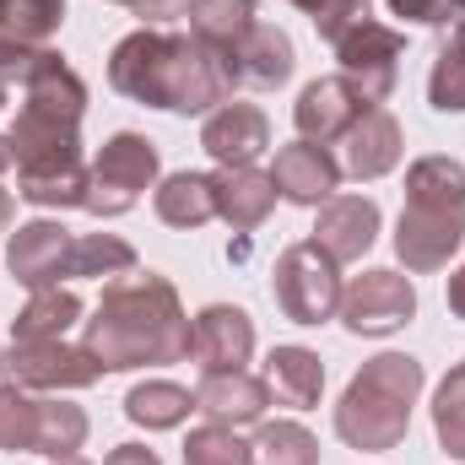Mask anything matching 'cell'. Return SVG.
I'll return each mask as SVG.
<instances>
[{
	"instance_id": "3",
	"label": "cell",
	"mask_w": 465,
	"mask_h": 465,
	"mask_svg": "<svg viewBox=\"0 0 465 465\" xmlns=\"http://www.w3.org/2000/svg\"><path fill=\"white\" fill-rule=\"evenodd\" d=\"M428 373L406 351H379L347 379L336 401V439L362 455H384L411 433V406L422 395Z\"/></svg>"
},
{
	"instance_id": "34",
	"label": "cell",
	"mask_w": 465,
	"mask_h": 465,
	"mask_svg": "<svg viewBox=\"0 0 465 465\" xmlns=\"http://www.w3.org/2000/svg\"><path fill=\"white\" fill-rule=\"evenodd\" d=\"M390 5V16H401V22H417V27H460L465 22V0H384Z\"/></svg>"
},
{
	"instance_id": "25",
	"label": "cell",
	"mask_w": 465,
	"mask_h": 465,
	"mask_svg": "<svg viewBox=\"0 0 465 465\" xmlns=\"http://www.w3.org/2000/svg\"><path fill=\"white\" fill-rule=\"evenodd\" d=\"M135 271V249L119 238V232H82V238H71V249H65V260H60V282L71 287V282H93V276H130Z\"/></svg>"
},
{
	"instance_id": "6",
	"label": "cell",
	"mask_w": 465,
	"mask_h": 465,
	"mask_svg": "<svg viewBox=\"0 0 465 465\" xmlns=\"http://www.w3.org/2000/svg\"><path fill=\"white\" fill-rule=\"evenodd\" d=\"M336 320L351 336H395L417 320V287H411V276H401L390 265H373V271L351 276L341 287V314Z\"/></svg>"
},
{
	"instance_id": "24",
	"label": "cell",
	"mask_w": 465,
	"mask_h": 465,
	"mask_svg": "<svg viewBox=\"0 0 465 465\" xmlns=\"http://www.w3.org/2000/svg\"><path fill=\"white\" fill-rule=\"evenodd\" d=\"M195 411V390L173 384V379H141L130 395H124V417L146 433H168V428H184Z\"/></svg>"
},
{
	"instance_id": "21",
	"label": "cell",
	"mask_w": 465,
	"mask_h": 465,
	"mask_svg": "<svg viewBox=\"0 0 465 465\" xmlns=\"http://www.w3.org/2000/svg\"><path fill=\"white\" fill-rule=\"evenodd\" d=\"M152 212H157V223L163 228H179V232H195L206 228L212 217H217V190H212V173H168V179H157V190H152Z\"/></svg>"
},
{
	"instance_id": "27",
	"label": "cell",
	"mask_w": 465,
	"mask_h": 465,
	"mask_svg": "<svg viewBox=\"0 0 465 465\" xmlns=\"http://www.w3.org/2000/svg\"><path fill=\"white\" fill-rule=\"evenodd\" d=\"M87 411L71 406V401H38V439H33V455L44 460H65V455H82L87 444Z\"/></svg>"
},
{
	"instance_id": "20",
	"label": "cell",
	"mask_w": 465,
	"mask_h": 465,
	"mask_svg": "<svg viewBox=\"0 0 465 465\" xmlns=\"http://www.w3.org/2000/svg\"><path fill=\"white\" fill-rule=\"evenodd\" d=\"M265 384H271V395L282 406L314 411L320 395H325V362H320L314 347H298V341L292 347H271V357H265Z\"/></svg>"
},
{
	"instance_id": "40",
	"label": "cell",
	"mask_w": 465,
	"mask_h": 465,
	"mask_svg": "<svg viewBox=\"0 0 465 465\" xmlns=\"http://www.w3.org/2000/svg\"><path fill=\"white\" fill-rule=\"evenodd\" d=\"M11 217H16V201H11V190L0 184V232H11Z\"/></svg>"
},
{
	"instance_id": "30",
	"label": "cell",
	"mask_w": 465,
	"mask_h": 465,
	"mask_svg": "<svg viewBox=\"0 0 465 465\" xmlns=\"http://www.w3.org/2000/svg\"><path fill=\"white\" fill-rule=\"evenodd\" d=\"M428 104L439 114H465V22L450 27L433 71H428Z\"/></svg>"
},
{
	"instance_id": "23",
	"label": "cell",
	"mask_w": 465,
	"mask_h": 465,
	"mask_svg": "<svg viewBox=\"0 0 465 465\" xmlns=\"http://www.w3.org/2000/svg\"><path fill=\"white\" fill-rule=\"evenodd\" d=\"M82 314H87V303L76 298V287H44L11 320V341H65V331L82 325Z\"/></svg>"
},
{
	"instance_id": "4",
	"label": "cell",
	"mask_w": 465,
	"mask_h": 465,
	"mask_svg": "<svg viewBox=\"0 0 465 465\" xmlns=\"http://www.w3.org/2000/svg\"><path fill=\"white\" fill-rule=\"evenodd\" d=\"M341 265L314 243H287L276 254V271H271V292H276V309L292 320V325H325L341 314Z\"/></svg>"
},
{
	"instance_id": "41",
	"label": "cell",
	"mask_w": 465,
	"mask_h": 465,
	"mask_svg": "<svg viewBox=\"0 0 465 465\" xmlns=\"http://www.w3.org/2000/svg\"><path fill=\"white\" fill-rule=\"evenodd\" d=\"M5 168H16V157H11V135H0V173Z\"/></svg>"
},
{
	"instance_id": "37",
	"label": "cell",
	"mask_w": 465,
	"mask_h": 465,
	"mask_svg": "<svg viewBox=\"0 0 465 465\" xmlns=\"http://www.w3.org/2000/svg\"><path fill=\"white\" fill-rule=\"evenodd\" d=\"M104 465H163V460H157V450H146V444H119V450H109Z\"/></svg>"
},
{
	"instance_id": "22",
	"label": "cell",
	"mask_w": 465,
	"mask_h": 465,
	"mask_svg": "<svg viewBox=\"0 0 465 465\" xmlns=\"http://www.w3.org/2000/svg\"><path fill=\"white\" fill-rule=\"evenodd\" d=\"M232 60H238L243 82H254V87H282L298 71V49H292V38L276 22H254L243 33V44L232 49Z\"/></svg>"
},
{
	"instance_id": "32",
	"label": "cell",
	"mask_w": 465,
	"mask_h": 465,
	"mask_svg": "<svg viewBox=\"0 0 465 465\" xmlns=\"http://www.w3.org/2000/svg\"><path fill=\"white\" fill-rule=\"evenodd\" d=\"M33 439H38V401L22 384L0 379V450L5 455H33Z\"/></svg>"
},
{
	"instance_id": "16",
	"label": "cell",
	"mask_w": 465,
	"mask_h": 465,
	"mask_svg": "<svg viewBox=\"0 0 465 465\" xmlns=\"http://www.w3.org/2000/svg\"><path fill=\"white\" fill-rule=\"evenodd\" d=\"M401 152H406V130L390 109H368V114L341 135V173L351 179H384L401 168Z\"/></svg>"
},
{
	"instance_id": "33",
	"label": "cell",
	"mask_w": 465,
	"mask_h": 465,
	"mask_svg": "<svg viewBox=\"0 0 465 465\" xmlns=\"http://www.w3.org/2000/svg\"><path fill=\"white\" fill-rule=\"evenodd\" d=\"M184 465H249V439H238V428L223 422H201L184 439Z\"/></svg>"
},
{
	"instance_id": "39",
	"label": "cell",
	"mask_w": 465,
	"mask_h": 465,
	"mask_svg": "<svg viewBox=\"0 0 465 465\" xmlns=\"http://www.w3.org/2000/svg\"><path fill=\"white\" fill-rule=\"evenodd\" d=\"M11 87H22V65H11V60H0V109L11 104Z\"/></svg>"
},
{
	"instance_id": "28",
	"label": "cell",
	"mask_w": 465,
	"mask_h": 465,
	"mask_svg": "<svg viewBox=\"0 0 465 465\" xmlns=\"http://www.w3.org/2000/svg\"><path fill=\"white\" fill-rule=\"evenodd\" d=\"M249 465H320V439L303 422H260L249 439Z\"/></svg>"
},
{
	"instance_id": "38",
	"label": "cell",
	"mask_w": 465,
	"mask_h": 465,
	"mask_svg": "<svg viewBox=\"0 0 465 465\" xmlns=\"http://www.w3.org/2000/svg\"><path fill=\"white\" fill-rule=\"evenodd\" d=\"M450 314H455V320H465V265H455V271H450Z\"/></svg>"
},
{
	"instance_id": "8",
	"label": "cell",
	"mask_w": 465,
	"mask_h": 465,
	"mask_svg": "<svg viewBox=\"0 0 465 465\" xmlns=\"http://www.w3.org/2000/svg\"><path fill=\"white\" fill-rule=\"evenodd\" d=\"M465 243V206H422V201H406L401 206V223H395V254L411 276H428V271H444Z\"/></svg>"
},
{
	"instance_id": "43",
	"label": "cell",
	"mask_w": 465,
	"mask_h": 465,
	"mask_svg": "<svg viewBox=\"0 0 465 465\" xmlns=\"http://www.w3.org/2000/svg\"><path fill=\"white\" fill-rule=\"evenodd\" d=\"M49 465H87L82 455H65V460H49Z\"/></svg>"
},
{
	"instance_id": "31",
	"label": "cell",
	"mask_w": 465,
	"mask_h": 465,
	"mask_svg": "<svg viewBox=\"0 0 465 465\" xmlns=\"http://www.w3.org/2000/svg\"><path fill=\"white\" fill-rule=\"evenodd\" d=\"M433 433H439V450L465 465V362H455L433 390Z\"/></svg>"
},
{
	"instance_id": "12",
	"label": "cell",
	"mask_w": 465,
	"mask_h": 465,
	"mask_svg": "<svg viewBox=\"0 0 465 465\" xmlns=\"http://www.w3.org/2000/svg\"><path fill=\"white\" fill-rule=\"evenodd\" d=\"M190 357L201 362V373H228L254 357V320L232 303H206L190 320Z\"/></svg>"
},
{
	"instance_id": "14",
	"label": "cell",
	"mask_w": 465,
	"mask_h": 465,
	"mask_svg": "<svg viewBox=\"0 0 465 465\" xmlns=\"http://www.w3.org/2000/svg\"><path fill=\"white\" fill-rule=\"evenodd\" d=\"M314 212H320V217H314V243H320L336 265L362 260V254L373 249V238H379V223H384V212H379L373 195H331V201L314 206Z\"/></svg>"
},
{
	"instance_id": "13",
	"label": "cell",
	"mask_w": 465,
	"mask_h": 465,
	"mask_svg": "<svg viewBox=\"0 0 465 465\" xmlns=\"http://www.w3.org/2000/svg\"><path fill=\"white\" fill-rule=\"evenodd\" d=\"M201 146L217 168H254L260 152H271V119L260 104H223L201 124Z\"/></svg>"
},
{
	"instance_id": "18",
	"label": "cell",
	"mask_w": 465,
	"mask_h": 465,
	"mask_svg": "<svg viewBox=\"0 0 465 465\" xmlns=\"http://www.w3.org/2000/svg\"><path fill=\"white\" fill-rule=\"evenodd\" d=\"M65 27V0H0V60L22 65Z\"/></svg>"
},
{
	"instance_id": "42",
	"label": "cell",
	"mask_w": 465,
	"mask_h": 465,
	"mask_svg": "<svg viewBox=\"0 0 465 465\" xmlns=\"http://www.w3.org/2000/svg\"><path fill=\"white\" fill-rule=\"evenodd\" d=\"M292 5H298V11H309V16H314V11H320V5H325V0H292Z\"/></svg>"
},
{
	"instance_id": "10",
	"label": "cell",
	"mask_w": 465,
	"mask_h": 465,
	"mask_svg": "<svg viewBox=\"0 0 465 465\" xmlns=\"http://www.w3.org/2000/svg\"><path fill=\"white\" fill-rule=\"evenodd\" d=\"M368 109H373V104L351 87L347 76H320V82H309V87L298 93V104H292V124H298V141L331 146V141H341Z\"/></svg>"
},
{
	"instance_id": "19",
	"label": "cell",
	"mask_w": 465,
	"mask_h": 465,
	"mask_svg": "<svg viewBox=\"0 0 465 465\" xmlns=\"http://www.w3.org/2000/svg\"><path fill=\"white\" fill-rule=\"evenodd\" d=\"M212 190H217V217L232 232H254L271 217V206H276V184L260 168H217Z\"/></svg>"
},
{
	"instance_id": "2",
	"label": "cell",
	"mask_w": 465,
	"mask_h": 465,
	"mask_svg": "<svg viewBox=\"0 0 465 465\" xmlns=\"http://www.w3.org/2000/svg\"><path fill=\"white\" fill-rule=\"evenodd\" d=\"M82 347L104 362V373L163 368L190 357V314L179 303V287L157 271L114 276L93 320H82Z\"/></svg>"
},
{
	"instance_id": "9",
	"label": "cell",
	"mask_w": 465,
	"mask_h": 465,
	"mask_svg": "<svg viewBox=\"0 0 465 465\" xmlns=\"http://www.w3.org/2000/svg\"><path fill=\"white\" fill-rule=\"evenodd\" d=\"M401 54H406V33H395V27H384V22H362V27H351L347 38L336 44L341 76H347L373 109H384V98L395 93V82H401Z\"/></svg>"
},
{
	"instance_id": "36",
	"label": "cell",
	"mask_w": 465,
	"mask_h": 465,
	"mask_svg": "<svg viewBox=\"0 0 465 465\" xmlns=\"http://www.w3.org/2000/svg\"><path fill=\"white\" fill-rule=\"evenodd\" d=\"M114 5H130L146 27H157V22H168V16H184L190 0H114Z\"/></svg>"
},
{
	"instance_id": "5",
	"label": "cell",
	"mask_w": 465,
	"mask_h": 465,
	"mask_svg": "<svg viewBox=\"0 0 465 465\" xmlns=\"http://www.w3.org/2000/svg\"><path fill=\"white\" fill-rule=\"evenodd\" d=\"M157 179H163L157 146L146 135H135V130H119V135H109L98 146V157H93L87 206L82 212H93V217H124L146 190H157Z\"/></svg>"
},
{
	"instance_id": "1",
	"label": "cell",
	"mask_w": 465,
	"mask_h": 465,
	"mask_svg": "<svg viewBox=\"0 0 465 465\" xmlns=\"http://www.w3.org/2000/svg\"><path fill=\"white\" fill-rule=\"evenodd\" d=\"M243 71L228 49L201 44L195 33L135 27L109 49V87L130 104L168 114H217L232 104Z\"/></svg>"
},
{
	"instance_id": "26",
	"label": "cell",
	"mask_w": 465,
	"mask_h": 465,
	"mask_svg": "<svg viewBox=\"0 0 465 465\" xmlns=\"http://www.w3.org/2000/svg\"><path fill=\"white\" fill-rule=\"evenodd\" d=\"M254 11H260V0H190V5H184L190 33H195L201 44H212V49H228V54L243 44V33L260 22Z\"/></svg>"
},
{
	"instance_id": "7",
	"label": "cell",
	"mask_w": 465,
	"mask_h": 465,
	"mask_svg": "<svg viewBox=\"0 0 465 465\" xmlns=\"http://www.w3.org/2000/svg\"><path fill=\"white\" fill-rule=\"evenodd\" d=\"M0 379L22 390H87L104 379V362L71 341H11L0 351Z\"/></svg>"
},
{
	"instance_id": "29",
	"label": "cell",
	"mask_w": 465,
	"mask_h": 465,
	"mask_svg": "<svg viewBox=\"0 0 465 465\" xmlns=\"http://www.w3.org/2000/svg\"><path fill=\"white\" fill-rule=\"evenodd\" d=\"M406 201H422V206H465V163L460 157H417L406 168Z\"/></svg>"
},
{
	"instance_id": "35",
	"label": "cell",
	"mask_w": 465,
	"mask_h": 465,
	"mask_svg": "<svg viewBox=\"0 0 465 465\" xmlns=\"http://www.w3.org/2000/svg\"><path fill=\"white\" fill-rule=\"evenodd\" d=\"M362 22H373V0H325L314 11V27H320L325 44H341L351 27H362Z\"/></svg>"
},
{
	"instance_id": "17",
	"label": "cell",
	"mask_w": 465,
	"mask_h": 465,
	"mask_svg": "<svg viewBox=\"0 0 465 465\" xmlns=\"http://www.w3.org/2000/svg\"><path fill=\"white\" fill-rule=\"evenodd\" d=\"M65 249H71V232L60 228L54 217H38V223H22L5 238V265H11V276L27 292H44V287H60Z\"/></svg>"
},
{
	"instance_id": "11",
	"label": "cell",
	"mask_w": 465,
	"mask_h": 465,
	"mask_svg": "<svg viewBox=\"0 0 465 465\" xmlns=\"http://www.w3.org/2000/svg\"><path fill=\"white\" fill-rule=\"evenodd\" d=\"M271 184L287 206H325L336 190H341V163L331 157V146H314V141H287L276 146V163H271Z\"/></svg>"
},
{
	"instance_id": "15",
	"label": "cell",
	"mask_w": 465,
	"mask_h": 465,
	"mask_svg": "<svg viewBox=\"0 0 465 465\" xmlns=\"http://www.w3.org/2000/svg\"><path fill=\"white\" fill-rule=\"evenodd\" d=\"M265 406H271V384L249 368H228V373H201L195 384V411L206 422H223V428H254L265 422Z\"/></svg>"
}]
</instances>
